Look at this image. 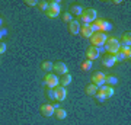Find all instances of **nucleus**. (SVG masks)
Masks as SVG:
<instances>
[{
  "label": "nucleus",
  "mask_w": 131,
  "mask_h": 125,
  "mask_svg": "<svg viewBox=\"0 0 131 125\" xmlns=\"http://www.w3.org/2000/svg\"><path fill=\"white\" fill-rule=\"evenodd\" d=\"M121 48V44H119V39L115 37H108L106 38V42L103 45V50L106 51V54L109 55H115Z\"/></svg>",
  "instance_id": "1"
},
{
  "label": "nucleus",
  "mask_w": 131,
  "mask_h": 125,
  "mask_svg": "<svg viewBox=\"0 0 131 125\" xmlns=\"http://www.w3.org/2000/svg\"><path fill=\"white\" fill-rule=\"evenodd\" d=\"M79 19L83 20V23H92L98 19V12L93 7H86V9H83V12L79 16Z\"/></svg>",
  "instance_id": "2"
},
{
  "label": "nucleus",
  "mask_w": 131,
  "mask_h": 125,
  "mask_svg": "<svg viewBox=\"0 0 131 125\" xmlns=\"http://www.w3.org/2000/svg\"><path fill=\"white\" fill-rule=\"evenodd\" d=\"M61 12V3L57 0H50L48 2V9H47V16L48 18H57Z\"/></svg>",
  "instance_id": "3"
},
{
  "label": "nucleus",
  "mask_w": 131,
  "mask_h": 125,
  "mask_svg": "<svg viewBox=\"0 0 131 125\" xmlns=\"http://www.w3.org/2000/svg\"><path fill=\"white\" fill-rule=\"evenodd\" d=\"M106 38H108V33H103V32H93V35L89 38L90 39V44L92 47H101L105 45V42H106Z\"/></svg>",
  "instance_id": "4"
},
{
  "label": "nucleus",
  "mask_w": 131,
  "mask_h": 125,
  "mask_svg": "<svg viewBox=\"0 0 131 125\" xmlns=\"http://www.w3.org/2000/svg\"><path fill=\"white\" fill-rule=\"evenodd\" d=\"M60 83V79L57 74H51V73H47L45 77H44V84L47 86L48 89H56Z\"/></svg>",
  "instance_id": "5"
},
{
  "label": "nucleus",
  "mask_w": 131,
  "mask_h": 125,
  "mask_svg": "<svg viewBox=\"0 0 131 125\" xmlns=\"http://www.w3.org/2000/svg\"><path fill=\"white\" fill-rule=\"evenodd\" d=\"M103 51H105V50H103V47L98 48V47H92V45H90L89 48L86 50V57H88V60H90V61L98 60Z\"/></svg>",
  "instance_id": "6"
},
{
  "label": "nucleus",
  "mask_w": 131,
  "mask_h": 125,
  "mask_svg": "<svg viewBox=\"0 0 131 125\" xmlns=\"http://www.w3.org/2000/svg\"><path fill=\"white\" fill-rule=\"evenodd\" d=\"M52 70H54L58 76H64V74L69 73V67H67V64H66V63H63V61L52 63Z\"/></svg>",
  "instance_id": "7"
},
{
  "label": "nucleus",
  "mask_w": 131,
  "mask_h": 125,
  "mask_svg": "<svg viewBox=\"0 0 131 125\" xmlns=\"http://www.w3.org/2000/svg\"><path fill=\"white\" fill-rule=\"evenodd\" d=\"M90 80H92V84H95L96 87H102L105 84V74L102 71H95Z\"/></svg>",
  "instance_id": "8"
},
{
  "label": "nucleus",
  "mask_w": 131,
  "mask_h": 125,
  "mask_svg": "<svg viewBox=\"0 0 131 125\" xmlns=\"http://www.w3.org/2000/svg\"><path fill=\"white\" fill-rule=\"evenodd\" d=\"M54 96H56V100L63 102L66 97H67V90H66V87H63V86H57V87L54 89Z\"/></svg>",
  "instance_id": "9"
},
{
  "label": "nucleus",
  "mask_w": 131,
  "mask_h": 125,
  "mask_svg": "<svg viewBox=\"0 0 131 125\" xmlns=\"http://www.w3.org/2000/svg\"><path fill=\"white\" fill-rule=\"evenodd\" d=\"M54 108H52L51 103H44V105H41V113L42 116H45V118H50V116L54 115Z\"/></svg>",
  "instance_id": "10"
},
{
  "label": "nucleus",
  "mask_w": 131,
  "mask_h": 125,
  "mask_svg": "<svg viewBox=\"0 0 131 125\" xmlns=\"http://www.w3.org/2000/svg\"><path fill=\"white\" fill-rule=\"evenodd\" d=\"M80 35L83 38H90L93 35V31L92 28L89 26V23H83V25H80Z\"/></svg>",
  "instance_id": "11"
},
{
  "label": "nucleus",
  "mask_w": 131,
  "mask_h": 125,
  "mask_svg": "<svg viewBox=\"0 0 131 125\" xmlns=\"http://www.w3.org/2000/svg\"><path fill=\"white\" fill-rule=\"evenodd\" d=\"M69 31L71 35H79L80 33V22L79 20H71L69 23Z\"/></svg>",
  "instance_id": "12"
},
{
  "label": "nucleus",
  "mask_w": 131,
  "mask_h": 125,
  "mask_svg": "<svg viewBox=\"0 0 131 125\" xmlns=\"http://www.w3.org/2000/svg\"><path fill=\"white\" fill-rule=\"evenodd\" d=\"M102 65H105L108 69H112L114 65H115V58H114V55H109V54L103 55L102 57Z\"/></svg>",
  "instance_id": "13"
},
{
  "label": "nucleus",
  "mask_w": 131,
  "mask_h": 125,
  "mask_svg": "<svg viewBox=\"0 0 131 125\" xmlns=\"http://www.w3.org/2000/svg\"><path fill=\"white\" fill-rule=\"evenodd\" d=\"M82 12H83V7H82V5H77V3H76V5H71V6H70V12H69V13H70V15H74V16H77V18H79L80 15H82Z\"/></svg>",
  "instance_id": "14"
},
{
  "label": "nucleus",
  "mask_w": 131,
  "mask_h": 125,
  "mask_svg": "<svg viewBox=\"0 0 131 125\" xmlns=\"http://www.w3.org/2000/svg\"><path fill=\"white\" fill-rule=\"evenodd\" d=\"M102 92L103 95H105V97L106 99H109V97H112L114 96V93H115V90H114L112 86H108V84H103L102 86Z\"/></svg>",
  "instance_id": "15"
},
{
  "label": "nucleus",
  "mask_w": 131,
  "mask_h": 125,
  "mask_svg": "<svg viewBox=\"0 0 131 125\" xmlns=\"http://www.w3.org/2000/svg\"><path fill=\"white\" fill-rule=\"evenodd\" d=\"M73 82V77H71V74H64L63 77L60 79V86H63V87H66V86H69V84Z\"/></svg>",
  "instance_id": "16"
},
{
  "label": "nucleus",
  "mask_w": 131,
  "mask_h": 125,
  "mask_svg": "<svg viewBox=\"0 0 131 125\" xmlns=\"http://www.w3.org/2000/svg\"><path fill=\"white\" fill-rule=\"evenodd\" d=\"M119 44H121V45H128L130 47V44H131V32L130 31H125V32H124Z\"/></svg>",
  "instance_id": "17"
},
{
  "label": "nucleus",
  "mask_w": 131,
  "mask_h": 125,
  "mask_svg": "<svg viewBox=\"0 0 131 125\" xmlns=\"http://www.w3.org/2000/svg\"><path fill=\"white\" fill-rule=\"evenodd\" d=\"M105 84L108 86H117L118 84V77L117 76H105Z\"/></svg>",
  "instance_id": "18"
},
{
  "label": "nucleus",
  "mask_w": 131,
  "mask_h": 125,
  "mask_svg": "<svg viewBox=\"0 0 131 125\" xmlns=\"http://www.w3.org/2000/svg\"><path fill=\"white\" fill-rule=\"evenodd\" d=\"M84 92H86V95H88V96H95V95H96V92H98V87H96V86H95V84H88V86H86V87H84Z\"/></svg>",
  "instance_id": "19"
},
{
  "label": "nucleus",
  "mask_w": 131,
  "mask_h": 125,
  "mask_svg": "<svg viewBox=\"0 0 131 125\" xmlns=\"http://www.w3.org/2000/svg\"><path fill=\"white\" fill-rule=\"evenodd\" d=\"M54 116H56L57 119H64L66 116H67V111L63 109V108H58V109L54 111Z\"/></svg>",
  "instance_id": "20"
},
{
  "label": "nucleus",
  "mask_w": 131,
  "mask_h": 125,
  "mask_svg": "<svg viewBox=\"0 0 131 125\" xmlns=\"http://www.w3.org/2000/svg\"><path fill=\"white\" fill-rule=\"evenodd\" d=\"M119 51L125 55V60H128L130 61V58H131V48L128 45H121V48H119Z\"/></svg>",
  "instance_id": "21"
},
{
  "label": "nucleus",
  "mask_w": 131,
  "mask_h": 125,
  "mask_svg": "<svg viewBox=\"0 0 131 125\" xmlns=\"http://www.w3.org/2000/svg\"><path fill=\"white\" fill-rule=\"evenodd\" d=\"M95 97H96L101 103H103L105 100H106V97H105V95H103V92H102V87H98V92H96Z\"/></svg>",
  "instance_id": "22"
},
{
  "label": "nucleus",
  "mask_w": 131,
  "mask_h": 125,
  "mask_svg": "<svg viewBox=\"0 0 131 125\" xmlns=\"http://www.w3.org/2000/svg\"><path fill=\"white\" fill-rule=\"evenodd\" d=\"M92 65H93V61L86 60V61L82 63V70H83V71H89V70L92 69Z\"/></svg>",
  "instance_id": "23"
},
{
  "label": "nucleus",
  "mask_w": 131,
  "mask_h": 125,
  "mask_svg": "<svg viewBox=\"0 0 131 125\" xmlns=\"http://www.w3.org/2000/svg\"><path fill=\"white\" fill-rule=\"evenodd\" d=\"M41 69L44 70V71H47V73L48 71H51L52 70V63L51 61H44V63L41 64Z\"/></svg>",
  "instance_id": "24"
},
{
  "label": "nucleus",
  "mask_w": 131,
  "mask_h": 125,
  "mask_svg": "<svg viewBox=\"0 0 131 125\" xmlns=\"http://www.w3.org/2000/svg\"><path fill=\"white\" fill-rule=\"evenodd\" d=\"M38 9L42 10V12H47V9H48V2L47 0H41V2H38Z\"/></svg>",
  "instance_id": "25"
},
{
  "label": "nucleus",
  "mask_w": 131,
  "mask_h": 125,
  "mask_svg": "<svg viewBox=\"0 0 131 125\" xmlns=\"http://www.w3.org/2000/svg\"><path fill=\"white\" fill-rule=\"evenodd\" d=\"M114 58H115V63H119V61H125V55H124L121 51H118L117 54L114 55Z\"/></svg>",
  "instance_id": "26"
},
{
  "label": "nucleus",
  "mask_w": 131,
  "mask_h": 125,
  "mask_svg": "<svg viewBox=\"0 0 131 125\" xmlns=\"http://www.w3.org/2000/svg\"><path fill=\"white\" fill-rule=\"evenodd\" d=\"M61 18H63V20H64V22H67V23H70L71 20H73V18H71V15L69 13V12L63 13V16H61Z\"/></svg>",
  "instance_id": "27"
},
{
  "label": "nucleus",
  "mask_w": 131,
  "mask_h": 125,
  "mask_svg": "<svg viewBox=\"0 0 131 125\" xmlns=\"http://www.w3.org/2000/svg\"><path fill=\"white\" fill-rule=\"evenodd\" d=\"M48 97H50V100H56V96H54V89H48L47 92H45Z\"/></svg>",
  "instance_id": "28"
},
{
  "label": "nucleus",
  "mask_w": 131,
  "mask_h": 125,
  "mask_svg": "<svg viewBox=\"0 0 131 125\" xmlns=\"http://www.w3.org/2000/svg\"><path fill=\"white\" fill-rule=\"evenodd\" d=\"M6 50H7V47H6V42H0V55H2V54H5L6 52Z\"/></svg>",
  "instance_id": "29"
},
{
  "label": "nucleus",
  "mask_w": 131,
  "mask_h": 125,
  "mask_svg": "<svg viewBox=\"0 0 131 125\" xmlns=\"http://www.w3.org/2000/svg\"><path fill=\"white\" fill-rule=\"evenodd\" d=\"M25 3H26L28 6H38V2H37V0H26Z\"/></svg>",
  "instance_id": "30"
},
{
  "label": "nucleus",
  "mask_w": 131,
  "mask_h": 125,
  "mask_svg": "<svg viewBox=\"0 0 131 125\" xmlns=\"http://www.w3.org/2000/svg\"><path fill=\"white\" fill-rule=\"evenodd\" d=\"M2 25H3V18H0V29H2Z\"/></svg>",
  "instance_id": "31"
},
{
  "label": "nucleus",
  "mask_w": 131,
  "mask_h": 125,
  "mask_svg": "<svg viewBox=\"0 0 131 125\" xmlns=\"http://www.w3.org/2000/svg\"><path fill=\"white\" fill-rule=\"evenodd\" d=\"M2 38H3V35H2V33H0V42H2Z\"/></svg>",
  "instance_id": "32"
},
{
  "label": "nucleus",
  "mask_w": 131,
  "mask_h": 125,
  "mask_svg": "<svg viewBox=\"0 0 131 125\" xmlns=\"http://www.w3.org/2000/svg\"><path fill=\"white\" fill-rule=\"evenodd\" d=\"M0 63H2V61H0Z\"/></svg>",
  "instance_id": "33"
}]
</instances>
